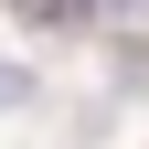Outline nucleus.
Segmentation results:
<instances>
[{
  "label": "nucleus",
  "instance_id": "nucleus-1",
  "mask_svg": "<svg viewBox=\"0 0 149 149\" xmlns=\"http://www.w3.org/2000/svg\"><path fill=\"white\" fill-rule=\"evenodd\" d=\"M107 85H117V96H149V43L117 32V74H107Z\"/></svg>",
  "mask_w": 149,
  "mask_h": 149
},
{
  "label": "nucleus",
  "instance_id": "nucleus-2",
  "mask_svg": "<svg viewBox=\"0 0 149 149\" xmlns=\"http://www.w3.org/2000/svg\"><path fill=\"white\" fill-rule=\"evenodd\" d=\"M11 11H22V22H43V32H64V22H85L96 0H11Z\"/></svg>",
  "mask_w": 149,
  "mask_h": 149
},
{
  "label": "nucleus",
  "instance_id": "nucleus-3",
  "mask_svg": "<svg viewBox=\"0 0 149 149\" xmlns=\"http://www.w3.org/2000/svg\"><path fill=\"white\" fill-rule=\"evenodd\" d=\"M32 96H43V74H22V64H0V117H22Z\"/></svg>",
  "mask_w": 149,
  "mask_h": 149
},
{
  "label": "nucleus",
  "instance_id": "nucleus-4",
  "mask_svg": "<svg viewBox=\"0 0 149 149\" xmlns=\"http://www.w3.org/2000/svg\"><path fill=\"white\" fill-rule=\"evenodd\" d=\"M96 11H149V0H96Z\"/></svg>",
  "mask_w": 149,
  "mask_h": 149
}]
</instances>
